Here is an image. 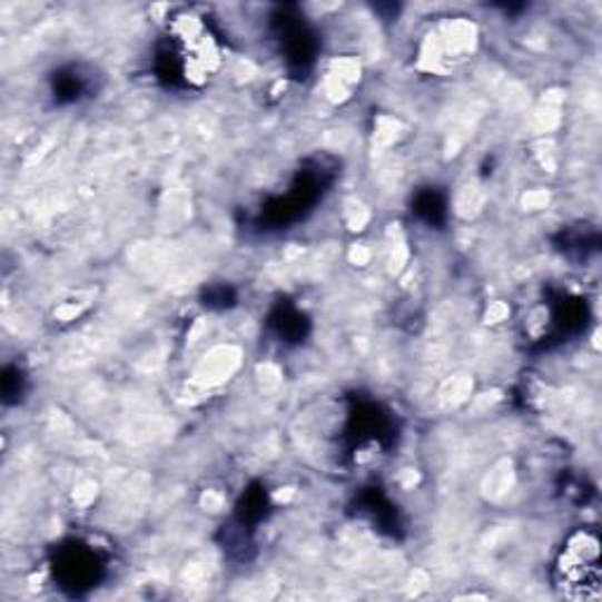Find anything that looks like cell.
<instances>
[{
	"mask_svg": "<svg viewBox=\"0 0 602 602\" xmlns=\"http://www.w3.org/2000/svg\"><path fill=\"white\" fill-rule=\"evenodd\" d=\"M598 549L586 536H581L560 563L568 589H581L586 595L591 586H598Z\"/></svg>",
	"mask_w": 602,
	"mask_h": 602,
	"instance_id": "6da1fadb",
	"label": "cell"
}]
</instances>
